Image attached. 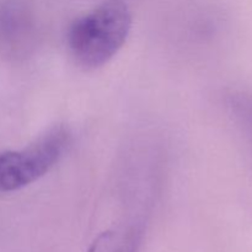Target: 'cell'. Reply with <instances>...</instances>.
Returning <instances> with one entry per match:
<instances>
[{"label": "cell", "mask_w": 252, "mask_h": 252, "mask_svg": "<svg viewBox=\"0 0 252 252\" xmlns=\"http://www.w3.org/2000/svg\"><path fill=\"white\" fill-rule=\"evenodd\" d=\"M132 27V14L122 0H107L74 20L66 34L69 53L76 64L90 70L118 53Z\"/></svg>", "instance_id": "cell-1"}, {"label": "cell", "mask_w": 252, "mask_h": 252, "mask_svg": "<svg viewBox=\"0 0 252 252\" xmlns=\"http://www.w3.org/2000/svg\"><path fill=\"white\" fill-rule=\"evenodd\" d=\"M71 143L64 126H56L20 150L0 153V193L17 191L43 177L63 158Z\"/></svg>", "instance_id": "cell-2"}, {"label": "cell", "mask_w": 252, "mask_h": 252, "mask_svg": "<svg viewBox=\"0 0 252 252\" xmlns=\"http://www.w3.org/2000/svg\"><path fill=\"white\" fill-rule=\"evenodd\" d=\"M34 38L29 10L19 0L0 1V51L10 57L27 53Z\"/></svg>", "instance_id": "cell-3"}, {"label": "cell", "mask_w": 252, "mask_h": 252, "mask_svg": "<svg viewBox=\"0 0 252 252\" xmlns=\"http://www.w3.org/2000/svg\"><path fill=\"white\" fill-rule=\"evenodd\" d=\"M142 233L139 224H126L108 229L94 240L88 252H138Z\"/></svg>", "instance_id": "cell-4"}, {"label": "cell", "mask_w": 252, "mask_h": 252, "mask_svg": "<svg viewBox=\"0 0 252 252\" xmlns=\"http://www.w3.org/2000/svg\"><path fill=\"white\" fill-rule=\"evenodd\" d=\"M229 112L248 143L252 157V94L234 91L226 98Z\"/></svg>", "instance_id": "cell-5"}]
</instances>
